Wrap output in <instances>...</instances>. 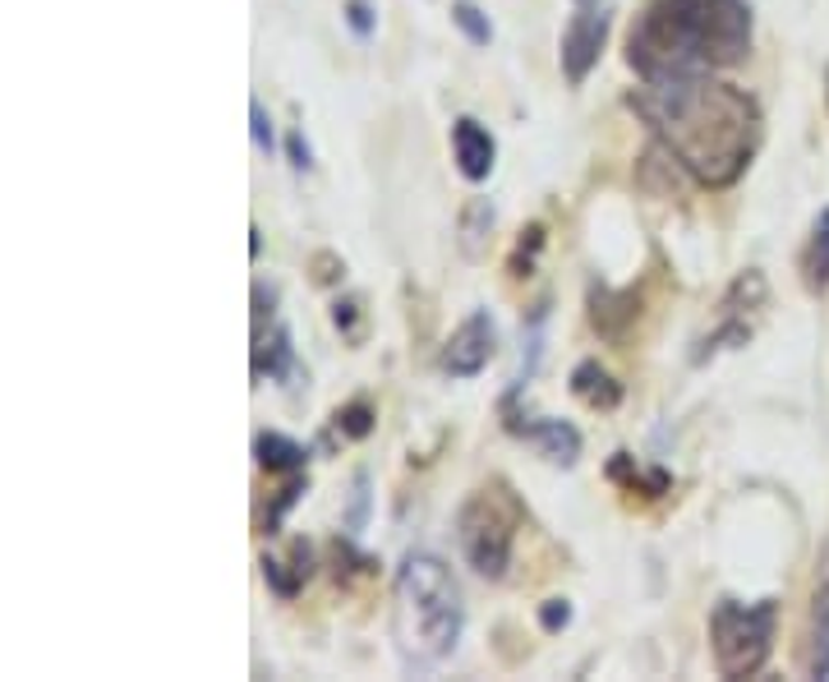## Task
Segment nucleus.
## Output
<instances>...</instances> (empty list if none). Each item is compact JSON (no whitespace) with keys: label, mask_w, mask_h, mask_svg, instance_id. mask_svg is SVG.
<instances>
[{"label":"nucleus","mask_w":829,"mask_h":682,"mask_svg":"<svg viewBox=\"0 0 829 682\" xmlns=\"http://www.w3.org/2000/svg\"><path fill=\"white\" fill-rule=\"evenodd\" d=\"M626 106L649 125L655 143L705 189H728L751 166L765 120L751 93L710 74L641 79Z\"/></svg>","instance_id":"1"},{"label":"nucleus","mask_w":829,"mask_h":682,"mask_svg":"<svg viewBox=\"0 0 829 682\" xmlns=\"http://www.w3.org/2000/svg\"><path fill=\"white\" fill-rule=\"evenodd\" d=\"M636 310V296H613V291H590V323L599 327L603 337H622L626 323H632Z\"/></svg>","instance_id":"13"},{"label":"nucleus","mask_w":829,"mask_h":682,"mask_svg":"<svg viewBox=\"0 0 829 682\" xmlns=\"http://www.w3.org/2000/svg\"><path fill=\"white\" fill-rule=\"evenodd\" d=\"M488 231H493V204H488V199H470L465 212H461V250H465L470 258H480Z\"/></svg>","instance_id":"15"},{"label":"nucleus","mask_w":829,"mask_h":682,"mask_svg":"<svg viewBox=\"0 0 829 682\" xmlns=\"http://www.w3.org/2000/svg\"><path fill=\"white\" fill-rule=\"evenodd\" d=\"M806 673L829 678V544L816 567V596H811V627H806Z\"/></svg>","instance_id":"10"},{"label":"nucleus","mask_w":829,"mask_h":682,"mask_svg":"<svg viewBox=\"0 0 829 682\" xmlns=\"http://www.w3.org/2000/svg\"><path fill=\"white\" fill-rule=\"evenodd\" d=\"M365 517H369V475H355V498H350V512H346V531L360 535Z\"/></svg>","instance_id":"21"},{"label":"nucleus","mask_w":829,"mask_h":682,"mask_svg":"<svg viewBox=\"0 0 829 682\" xmlns=\"http://www.w3.org/2000/svg\"><path fill=\"white\" fill-rule=\"evenodd\" d=\"M337 429H342L346 438H369V434H373V406H369V402L342 406V411H337Z\"/></svg>","instance_id":"19"},{"label":"nucleus","mask_w":829,"mask_h":682,"mask_svg":"<svg viewBox=\"0 0 829 682\" xmlns=\"http://www.w3.org/2000/svg\"><path fill=\"white\" fill-rule=\"evenodd\" d=\"M300 494H304V484H300V479H296V484H286V489H281V498L273 502V512H267V521H263V525H267V535H277V531H281V517H286L290 508H296Z\"/></svg>","instance_id":"23"},{"label":"nucleus","mask_w":829,"mask_h":682,"mask_svg":"<svg viewBox=\"0 0 829 682\" xmlns=\"http://www.w3.org/2000/svg\"><path fill=\"white\" fill-rule=\"evenodd\" d=\"M254 461L263 471H273V475H296L309 466V448H300L296 438H286V434H258L254 438Z\"/></svg>","instance_id":"12"},{"label":"nucleus","mask_w":829,"mask_h":682,"mask_svg":"<svg viewBox=\"0 0 829 682\" xmlns=\"http://www.w3.org/2000/svg\"><path fill=\"white\" fill-rule=\"evenodd\" d=\"M452 24L461 28V37L470 42V47H488L493 42V19L480 5H470V0H457L452 5Z\"/></svg>","instance_id":"17"},{"label":"nucleus","mask_w":829,"mask_h":682,"mask_svg":"<svg viewBox=\"0 0 829 682\" xmlns=\"http://www.w3.org/2000/svg\"><path fill=\"white\" fill-rule=\"evenodd\" d=\"M802 277L811 291H825L829 286V208H820L811 240H806V250H802Z\"/></svg>","instance_id":"14"},{"label":"nucleus","mask_w":829,"mask_h":682,"mask_svg":"<svg viewBox=\"0 0 829 682\" xmlns=\"http://www.w3.org/2000/svg\"><path fill=\"white\" fill-rule=\"evenodd\" d=\"M355 319H360V304H355V300H337V304H332V323H337L346 337H355Z\"/></svg>","instance_id":"25"},{"label":"nucleus","mask_w":829,"mask_h":682,"mask_svg":"<svg viewBox=\"0 0 829 682\" xmlns=\"http://www.w3.org/2000/svg\"><path fill=\"white\" fill-rule=\"evenodd\" d=\"M613 28V10L609 5H576V14L567 19L563 42H557V65H563L567 83H586L590 70L603 56V42Z\"/></svg>","instance_id":"6"},{"label":"nucleus","mask_w":829,"mask_h":682,"mask_svg":"<svg viewBox=\"0 0 829 682\" xmlns=\"http://www.w3.org/2000/svg\"><path fill=\"white\" fill-rule=\"evenodd\" d=\"M452 158L470 185H484L493 166H498V143H493V135L475 116H457L452 120Z\"/></svg>","instance_id":"9"},{"label":"nucleus","mask_w":829,"mask_h":682,"mask_svg":"<svg viewBox=\"0 0 829 682\" xmlns=\"http://www.w3.org/2000/svg\"><path fill=\"white\" fill-rule=\"evenodd\" d=\"M498 356V323H493L488 310H475L452 337L442 346V373L447 379H475V373L488 369V360Z\"/></svg>","instance_id":"7"},{"label":"nucleus","mask_w":829,"mask_h":682,"mask_svg":"<svg viewBox=\"0 0 829 682\" xmlns=\"http://www.w3.org/2000/svg\"><path fill=\"white\" fill-rule=\"evenodd\" d=\"M572 5H599V0H572Z\"/></svg>","instance_id":"27"},{"label":"nucleus","mask_w":829,"mask_h":682,"mask_svg":"<svg viewBox=\"0 0 829 682\" xmlns=\"http://www.w3.org/2000/svg\"><path fill=\"white\" fill-rule=\"evenodd\" d=\"M281 148H286V162L296 166L300 175H309V171H313V148H309V139L300 135V129H290V135H286V143H281Z\"/></svg>","instance_id":"22"},{"label":"nucleus","mask_w":829,"mask_h":682,"mask_svg":"<svg viewBox=\"0 0 829 682\" xmlns=\"http://www.w3.org/2000/svg\"><path fill=\"white\" fill-rule=\"evenodd\" d=\"M392 632L415 664H442L465 632L461 586L434 548H411L392 586Z\"/></svg>","instance_id":"3"},{"label":"nucleus","mask_w":829,"mask_h":682,"mask_svg":"<svg viewBox=\"0 0 829 682\" xmlns=\"http://www.w3.org/2000/svg\"><path fill=\"white\" fill-rule=\"evenodd\" d=\"M258 254H263V240H258V227H254L250 231V258H258Z\"/></svg>","instance_id":"26"},{"label":"nucleus","mask_w":829,"mask_h":682,"mask_svg":"<svg viewBox=\"0 0 829 682\" xmlns=\"http://www.w3.org/2000/svg\"><path fill=\"white\" fill-rule=\"evenodd\" d=\"M572 397H580L590 411H613L622 402V383L599 360H580L572 369Z\"/></svg>","instance_id":"11"},{"label":"nucleus","mask_w":829,"mask_h":682,"mask_svg":"<svg viewBox=\"0 0 829 682\" xmlns=\"http://www.w3.org/2000/svg\"><path fill=\"white\" fill-rule=\"evenodd\" d=\"M250 135H254V148L273 158L277 152V129H273V116H267V106L258 97H250Z\"/></svg>","instance_id":"18"},{"label":"nucleus","mask_w":829,"mask_h":682,"mask_svg":"<svg viewBox=\"0 0 829 682\" xmlns=\"http://www.w3.org/2000/svg\"><path fill=\"white\" fill-rule=\"evenodd\" d=\"M290 360H296V350H290V333L286 327H273V346H258V356H254V379H281V373L290 369Z\"/></svg>","instance_id":"16"},{"label":"nucleus","mask_w":829,"mask_h":682,"mask_svg":"<svg viewBox=\"0 0 829 682\" xmlns=\"http://www.w3.org/2000/svg\"><path fill=\"white\" fill-rule=\"evenodd\" d=\"M779 604L774 600H719L710 609V650L719 678H756L774 650Z\"/></svg>","instance_id":"5"},{"label":"nucleus","mask_w":829,"mask_h":682,"mask_svg":"<svg viewBox=\"0 0 829 682\" xmlns=\"http://www.w3.org/2000/svg\"><path fill=\"white\" fill-rule=\"evenodd\" d=\"M751 51L747 0H649L626 28V65L641 79L733 70Z\"/></svg>","instance_id":"2"},{"label":"nucleus","mask_w":829,"mask_h":682,"mask_svg":"<svg viewBox=\"0 0 829 682\" xmlns=\"http://www.w3.org/2000/svg\"><path fill=\"white\" fill-rule=\"evenodd\" d=\"M507 434H517L526 438V443L534 452H544L553 466H576V456H580V429L567 425V420H549V415H540V420H521V415H511L507 411Z\"/></svg>","instance_id":"8"},{"label":"nucleus","mask_w":829,"mask_h":682,"mask_svg":"<svg viewBox=\"0 0 829 682\" xmlns=\"http://www.w3.org/2000/svg\"><path fill=\"white\" fill-rule=\"evenodd\" d=\"M517 531H521V502L511 498L503 484L475 489L457 512V544H461L465 563L475 567L484 581H503L507 577Z\"/></svg>","instance_id":"4"},{"label":"nucleus","mask_w":829,"mask_h":682,"mask_svg":"<svg viewBox=\"0 0 829 682\" xmlns=\"http://www.w3.org/2000/svg\"><path fill=\"white\" fill-rule=\"evenodd\" d=\"M342 19H346V28L360 37V42H369L373 33H378V14H373V5L369 0H346L342 5Z\"/></svg>","instance_id":"20"},{"label":"nucleus","mask_w":829,"mask_h":682,"mask_svg":"<svg viewBox=\"0 0 829 682\" xmlns=\"http://www.w3.org/2000/svg\"><path fill=\"white\" fill-rule=\"evenodd\" d=\"M572 623V600H544L540 604V627L544 632H563Z\"/></svg>","instance_id":"24"}]
</instances>
